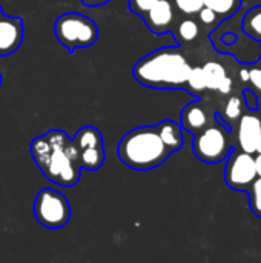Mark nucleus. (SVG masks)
<instances>
[{
	"label": "nucleus",
	"mask_w": 261,
	"mask_h": 263,
	"mask_svg": "<svg viewBox=\"0 0 261 263\" xmlns=\"http://www.w3.org/2000/svg\"><path fill=\"white\" fill-rule=\"evenodd\" d=\"M72 142L75 143V146L82 151L85 148H92V146H103V136L102 133L94 128V126H83L80 128Z\"/></svg>",
	"instance_id": "obj_13"
},
{
	"label": "nucleus",
	"mask_w": 261,
	"mask_h": 263,
	"mask_svg": "<svg viewBox=\"0 0 261 263\" xmlns=\"http://www.w3.org/2000/svg\"><path fill=\"white\" fill-rule=\"evenodd\" d=\"M255 153H261V134H260V137H258L257 146H255Z\"/></svg>",
	"instance_id": "obj_31"
},
{
	"label": "nucleus",
	"mask_w": 261,
	"mask_h": 263,
	"mask_svg": "<svg viewBox=\"0 0 261 263\" xmlns=\"http://www.w3.org/2000/svg\"><path fill=\"white\" fill-rule=\"evenodd\" d=\"M243 31L252 37L261 40V6L251 8L243 18Z\"/></svg>",
	"instance_id": "obj_17"
},
{
	"label": "nucleus",
	"mask_w": 261,
	"mask_h": 263,
	"mask_svg": "<svg viewBox=\"0 0 261 263\" xmlns=\"http://www.w3.org/2000/svg\"><path fill=\"white\" fill-rule=\"evenodd\" d=\"M191 63L177 46H165L142 57L132 68L134 79L155 89H177L186 86Z\"/></svg>",
	"instance_id": "obj_2"
},
{
	"label": "nucleus",
	"mask_w": 261,
	"mask_h": 263,
	"mask_svg": "<svg viewBox=\"0 0 261 263\" xmlns=\"http://www.w3.org/2000/svg\"><path fill=\"white\" fill-rule=\"evenodd\" d=\"M249 194V206H251V211L261 219V177H257L251 186L248 188L246 191Z\"/></svg>",
	"instance_id": "obj_20"
},
{
	"label": "nucleus",
	"mask_w": 261,
	"mask_h": 263,
	"mask_svg": "<svg viewBox=\"0 0 261 263\" xmlns=\"http://www.w3.org/2000/svg\"><path fill=\"white\" fill-rule=\"evenodd\" d=\"M248 83H251L255 91H260L261 92V68H251L249 69V80H248Z\"/></svg>",
	"instance_id": "obj_26"
},
{
	"label": "nucleus",
	"mask_w": 261,
	"mask_h": 263,
	"mask_svg": "<svg viewBox=\"0 0 261 263\" xmlns=\"http://www.w3.org/2000/svg\"><path fill=\"white\" fill-rule=\"evenodd\" d=\"M254 159H255V170H257V176L261 177V153H257V156H255Z\"/></svg>",
	"instance_id": "obj_29"
},
{
	"label": "nucleus",
	"mask_w": 261,
	"mask_h": 263,
	"mask_svg": "<svg viewBox=\"0 0 261 263\" xmlns=\"http://www.w3.org/2000/svg\"><path fill=\"white\" fill-rule=\"evenodd\" d=\"M202 68H203L205 79H206V89L217 91L218 86L222 85V82L228 77L226 69L223 68V65H220L217 62H208Z\"/></svg>",
	"instance_id": "obj_15"
},
{
	"label": "nucleus",
	"mask_w": 261,
	"mask_h": 263,
	"mask_svg": "<svg viewBox=\"0 0 261 263\" xmlns=\"http://www.w3.org/2000/svg\"><path fill=\"white\" fill-rule=\"evenodd\" d=\"M23 40V22L18 17L0 15V55L12 54Z\"/></svg>",
	"instance_id": "obj_8"
},
{
	"label": "nucleus",
	"mask_w": 261,
	"mask_h": 263,
	"mask_svg": "<svg viewBox=\"0 0 261 263\" xmlns=\"http://www.w3.org/2000/svg\"><path fill=\"white\" fill-rule=\"evenodd\" d=\"M174 2H175V6L188 15L197 14L205 6L203 0H174Z\"/></svg>",
	"instance_id": "obj_22"
},
{
	"label": "nucleus",
	"mask_w": 261,
	"mask_h": 263,
	"mask_svg": "<svg viewBox=\"0 0 261 263\" xmlns=\"http://www.w3.org/2000/svg\"><path fill=\"white\" fill-rule=\"evenodd\" d=\"M0 83H2V77H0Z\"/></svg>",
	"instance_id": "obj_32"
},
{
	"label": "nucleus",
	"mask_w": 261,
	"mask_h": 263,
	"mask_svg": "<svg viewBox=\"0 0 261 263\" xmlns=\"http://www.w3.org/2000/svg\"><path fill=\"white\" fill-rule=\"evenodd\" d=\"M203 5L217 12V15L223 20L232 17L242 6V0H203Z\"/></svg>",
	"instance_id": "obj_16"
},
{
	"label": "nucleus",
	"mask_w": 261,
	"mask_h": 263,
	"mask_svg": "<svg viewBox=\"0 0 261 263\" xmlns=\"http://www.w3.org/2000/svg\"><path fill=\"white\" fill-rule=\"evenodd\" d=\"M229 133L231 129L225 122H209L208 126L194 134V154L206 163H220L226 160L232 149Z\"/></svg>",
	"instance_id": "obj_5"
},
{
	"label": "nucleus",
	"mask_w": 261,
	"mask_h": 263,
	"mask_svg": "<svg viewBox=\"0 0 261 263\" xmlns=\"http://www.w3.org/2000/svg\"><path fill=\"white\" fill-rule=\"evenodd\" d=\"M0 15H2V9H0Z\"/></svg>",
	"instance_id": "obj_33"
},
{
	"label": "nucleus",
	"mask_w": 261,
	"mask_h": 263,
	"mask_svg": "<svg viewBox=\"0 0 261 263\" xmlns=\"http://www.w3.org/2000/svg\"><path fill=\"white\" fill-rule=\"evenodd\" d=\"M158 0H129V9L135 14L145 15Z\"/></svg>",
	"instance_id": "obj_24"
},
{
	"label": "nucleus",
	"mask_w": 261,
	"mask_h": 263,
	"mask_svg": "<svg viewBox=\"0 0 261 263\" xmlns=\"http://www.w3.org/2000/svg\"><path fill=\"white\" fill-rule=\"evenodd\" d=\"M242 103H243V100L240 97L232 96V97H229V100L226 102V105L223 108V119H225V123L229 129H232L231 123L238 120L242 116Z\"/></svg>",
	"instance_id": "obj_18"
},
{
	"label": "nucleus",
	"mask_w": 261,
	"mask_h": 263,
	"mask_svg": "<svg viewBox=\"0 0 261 263\" xmlns=\"http://www.w3.org/2000/svg\"><path fill=\"white\" fill-rule=\"evenodd\" d=\"M186 88L189 89V92H200L206 89V79H205V72L202 66L191 68L188 80H186Z\"/></svg>",
	"instance_id": "obj_19"
},
{
	"label": "nucleus",
	"mask_w": 261,
	"mask_h": 263,
	"mask_svg": "<svg viewBox=\"0 0 261 263\" xmlns=\"http://www.w3.org/2000/svg\"><path fill=\"white\" fill-rule=\"evenodd\" d=\"M240 79H242L245 83H248V80H249V68H243V69L240 71Z\"/></svg>",
	"instance_id": "obj_30"
},
{
	"label": "nucleus",
	"mask_w": 261,
	"mask_h": 263,
	"mask_svg": "<svg viewBox=\"0 0 261 263\" xmlns=\"http://www.w3.org/2000/svg\"><path fill=\"white\" fill-rule=\"evenodd\" d=\"M85 6H89V8H95V6H103L106 5L109 0H80Z\"/></svg>",
	"instance_id": "obj_28"
},
{
	"label": "nucleus",
	"mask_w": 261,
	"mask_h": 263,
	"mask_svg": "<svg viewBox=\"0 0 261 263\" xmlns=\"http://www.w3.org/2000/svg\"><path fill=\"white\" fill-rule=\"evenodd\" d=\"M260 103H261V99H260Z\"/></svg>",
	"instance_id": "obj_34"
},
{
	"label": "nucleus",
	"mask_w": 261,
	"mask_h": 263,
	"mask_svg": "<svg viewBox=\"0 0 261 263\" xmlns=\"http://www.w3.org/2000/svg\"><path fill=\"white\" fill-rule=\"evenodd\" d=\"M154 34H165L174 22V9L169 0H158L145 15H142Z\"/></svg>",
	"instance_id": "obj_9"
},
{
	"label": "nucleus",
	"mask_w": 261,
	"mask_h": 263,
	"mask_svg": "<svg viewBox=\"0 0 261 263\" xmlns=\"http://www.w3.org/2000/svg\"><path fill=\"white\" fill-rule=\"evenodd\" d=\"M254 154L238 148H232L226 157L225 182L234 191H248L251 183L257 179Z\"/></svg>",
	"instance_id": "obj_7"
},
{
	"label": "nucleus",
	"mask_w": 261,
	"mask_h": 263,
	"mask_svg": "<svg viewBox=\"0 0 261 263\" xmlns=\"http://www.w3.org/2000/svg\"><path fill=\"white\" fill-rule=\"evenodd\" d=\"M117 154L128 168L148 171L163 165L171 151L162 142L155 126H140L122 137Z\"/></svg>",
	"instance_id": "obj_3"
},
{
	"label": "nucleus",
	"mask_w": 261,
	"mask_h": 263,
	"mask_svg": "<svg viewBox=\"0 0 261 263\" xmlns=\"http://www.w3.org/2000/svg\"><path fill=\"white\" fill-rule=\"evenodd\" d=\"M209 125V117L206 108L202 105V102H191L188 103L182 111V128L188 133L197 134L205 126Z\"/></svg>",
	"instance_id": "obj_11"
},
{
	"label": "nucleus",
	"mask_w": 261,
	"mask_h": 263,
	"mask_svg": "<svg viewBox=\"0 0 261 263\" xmlns=\"http://www.w3.org/2000/svg\"><path fill=\"white\" fill-rule=\"evenodd\" d=\"M105 163V149L103 146H92L85 148L78 154V165L88 171H94L102 168Z\"/></svg>",
	"instance_id": "obj_14"
},
{
	"label": "nucleus",
	"mask_w": 261,
	"mask_h": 263,
	"mask_svg": "<svg viewBox=\"0 0 261 263\" xmlns=\"http://www.w3.org/2000/svg\"><path fill=\"white\" fill-rule=\"evenodd\" d=\"M157 133L166 148L174 153L183 146V128L174 120H163L157 126Z\"/></svg>",
	"instance_id": "obj_12"
},
{
	"label": "nucleus",
	"mask_w": 261,
	"mask_h": 263,
	"mask_svg": "<svg viewBox=\"0 0 261 263\" xmlns=\"http://www.w3.org/2000/svg\"><path fill=\"white\" fill-rule=\"evenodd\" d=\"M245 99H243V103H246V106L249 108V109H252V111H257L258 109V99H257V96L254 94V91H251V89H245Z\"/></svg>",
	"instance_id": "obj_25"
},
{
	"label": "nucleus",
	"mask_w": 261,
	"mask_h": 263,
	"mask_svg": "<svg viewBox=\"0 0 261 263\" xmlns=\"http://www.w3.org/2000/svg\"><path fill=\"white\" fill-rule=\"evenodd\" d=\"M54 34L60 45L69 52L77 48H89L97 42L98 28L94 20L78 12H66L58 15L54 25Z\"/></svg>",
	"instance_id": "obj_4"
},
{
	"label": "nucleus",
	"mask_w": 261,
	"mask_h": 263,
	"mask_svg": "<svg viewBox=\"0 0 261 263\" xmlns=\"http://www.w3.org/2000/svg\"><path fill=\"white\" fill-rule=\"evenodd\" d=\"M31 154L45 177L60 186H74L80 179L78 154L75 143L60 129H51L35 137Z\"/></svg>",
	"instance_id": "obj_1"
},
{
	"label": "nucleus",
	"mask_w": 261,
	"mask_h": 263,
	"mask_svg": "<svg viewBox=\"0 0 261 263\" xmlns=\"http://www.w3.org/2000/svg\"><path fill=\"white\" fill-rule=\"evenodd\" d=\"M34 216L42 227L48 230H60L69 222L71 206L62 193L51 188H43L35 196Z\"/></svg>",
	"instance_id": "obj_6"
},
{
	"label": "nucleus",
	"mask_w": 261,
	"mask_h": 263,
	"mask_svg": "<svg viewBox=\"0 0 261 263\" xmlns=\"http://www.w3.org/2000/svg\"><path fill=\"white\" fill-rule=\"evenodd\" d=\"M220 94H229L231 91H232V79L228 76L223 82H222V85L218 86V89H217Z\"/></svg>",
	"instance_id": "obj_27"
},
{
	"label": "nucleus",
	"mask_w": 261,
	"mask_h": 263,
	"mask_svg": "<svg viewBox=\"0 0 261 263\" xmlns=\"http://www.w3.org/2000/svg\"><path fill=\"white\" fill-rule=\"evenodd\" d=\"M261 134V119L255 114H245L238 119V145L240 149L254 154Z\"/></svg>",
	"instance_id": "obj_10"
},
{
	"label": "nucleus",
	"mask_w": 261,
	"mask_h": 263,
	"mask_svg": "<svg viewBox=\"0 0 261 263\" xmlns=\"http://www.w3.org/2000/svg\"><path fill=\"white\" fill-rule=\"evenodd\" d=\"M200 28L198 23L192 18H185L180 25H178V34L182 37V40L185 42H192L198 37Z\"/></svg>",
	"instance_id": "obj_21"
},
{
	"label": "nucleus",
	"mask_w": 261,
	"mask_h": 263,
	"mask_svg": "<svg viewBox=\"0 0 261 263\" xmlns=\"http://www.w3.org/2000/svg\"><path fill=\"white\" fill-rule=\"evenodd\" d=\"M197 14H198L200 22H202L203 25H206V26H215V25L222 20V18L217 15V12L212 11V9L208 8V6H203Z\"/></svg>",
	"instance_id": "obj_23"
}]
</instances>
